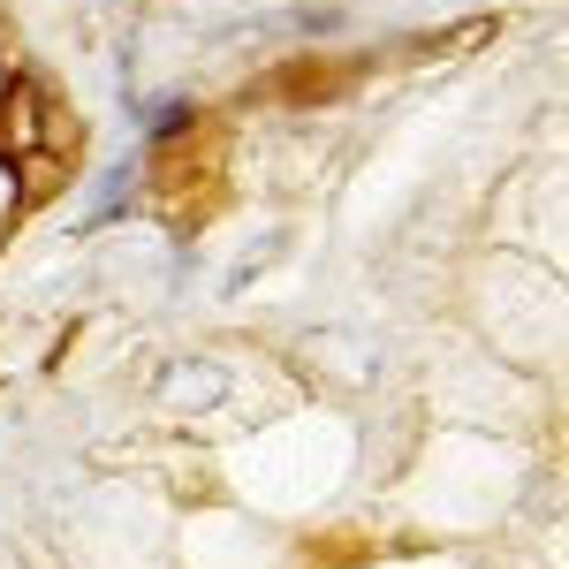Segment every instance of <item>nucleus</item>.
Returning a JSON list of instances; mask_svg holds the SVG:
<instances>
[{"instance_id": "1", "label": "nucleus", "mask_w": 569, "mask_h": 569, "mask_svg": "<svg viewBox=\"0 0 569 569\" xmlns=\"http://www.w3.org/2000/svg\"><path fill=\"white\" fill-rule=\"evenodd\" d=\"M228 388H236V372L220 357H176V365H160V402L168 410H220Z\"/></svg>"}, {"instance_id": "2", "label": "nucleus", "mask_w": 569, "mask_h": 569, "mask_svg": "<svg viewBox=\"0 0 569 569\" xmlns=\"http://www.w3.org/2000/svg\"><path fill=\"white\" fill-rule=\"evenodd\" d=\"M305 357L335 372V388H372V372H380V350L357 342V335H335V327H319V335L305 342Z\"/></svg>"}]
</instances>
